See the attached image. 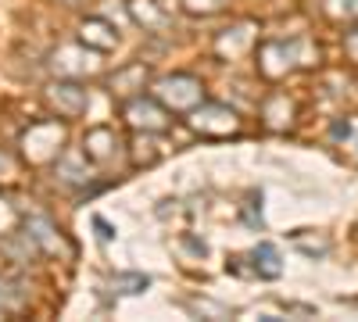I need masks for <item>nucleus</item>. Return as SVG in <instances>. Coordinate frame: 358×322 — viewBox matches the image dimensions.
<instances>
[{"label": "nucleus", "mask_w": 358, "mask_h": 322, "mask_svg": "<svg viewBox=\"0 0 358 322\" xmlns=\"http://www.w3.org/2000/svg\"><path fill=\"white\" fill-rule=\"evenodd\" d=\"M251 258H255V272H258V276H265V279H276V276L283 272L280 254H276V247H273V244H258V247L251 251Z\"/></svg>", "instance_id": "7"}, {"label": "nucleus", "mask_w": 358, "mask_h": 322, "mask_svg": "<svg viewBox=\"0 0 358 322\" xmlns=\"http://www.w3.org/2000/svg\"><path fill=\"white\" fill-rule=\"evenodd\" d=\"M126 119H129L133 129H143V133H162V129H169V111H165L158 101H151V97H133V101H126Z\"/></svg>", "instance_id": "3"}, {"label": "nucleus", "mask_w": 358, "mask_h": 322, "mask_svg": "<svg viewBox=\"0 0 358 322\" xmlns=\"http://www.w3.org/2000/svg\"><path fill=\"white\" fill-rule=\"evenodd\" d=\"M11 290H15V283H11V279H0V315L11 312V308L18 305V294L11 298Z\"/></svg>", "instance_id": "9"}, {"label": "nucleus", "mask_w": 358, "mask_h": 322, "mask_svg": "<svg viewBox=\"0 0 358 322\" xmlns=\"http://www.w3.org/2000/svg\"><path fill=\"white\" fill-rule=\"evenodd\" d=\"M204 90L194 75H169L158 82V101L169 104L172 111H194L201 104Z\"/></svg>", "instance_id": "1"}, {"label": "nucleus", "mask_w": 358, "mask_h": 322, "mask_svg": "<svg viewBox=\"0 0 358 322\" xmlns=\"http://www.w3.org/2000/svg\"><path fill=\"white\" fill-rule=\"evenodd\" d=\"M57 143H62V126L57 122H40L25 136V154L33 161H47V158L57 154Z\"/></svg>", "instance_id": "4"}, {"label": "nucleus", "mask_w": 358, "mask_h": 322, "mask_svg": "<svg viewBox=\"0 0 358 322\" xmlns=\"http://www.w3.org/2000/svg\"><path fill=\"white\" fill-rule=\"evenodd\" d=\"M115 283L122 286V294H140L147 286V276H115Z\"/></svg>", "instance_id": "10"}, {"label": "nucleus", "mask_w": 358, "mask_h": 322, "mask_svg": "<svg viewBox=\"0 0 358 322\" xmlns=\"http://www.w3.org/2000/svg\"><path fill=\"white\" fill-rule=\"evenodd\" d=\"M94 226H97V229H101V240H108V237H111V229H108V226H104V222H101V219H97V222H94Z\"/></svg>", "instance_id": "12"}, {"label": "nucleus", "mask_w": 358, "mask_h": 322, "mask_svg": "<svg viewBox=\"0 0 358 322\" xmlns=\"http://www.w3.org/2000/svg\"><path fill=\"white\" fill-rule=\"evenodd\" d=\"M83 147H86V158L108 161L111 158V147H115V133L111 129H90L86 140H83Z\"/></svg>", "instance_id": "6"}, {"label": "nucleus", "mask_w": 358, "mask_h": 322, "mask_svg": "<svg viewBox=\"0 0 358 322\" xmlns=\"http://www.w3.org/2000/svg\"><path fill=\"white\" fill-rule=\"evenodd\" d=\"M190 126L201 136H229L236 133V115L226 104H197L190 115Z\"/></svg>", "instance_id": "2"}, {"label": "nucleus", "mask_w": 358, "mask_h": 322, "mask_svg": "<svg viewBox=\"0 0 358 322\" xmlns=\"http://www.w3.org/2000/svg\"><path fill=\"white\" fill-rule=\"evenodd\" d=\"M344 50H348V57H351V61H358V29H351V33H348V40H344Z\"/></svg>", "instance_id": "11"}, {"label": "nucleus", "mask_w": 358, "mask_h": 322, "mask_svg": "<svg viewBox=\"0 0 358 322\" xmlns=\"http://www.w3.org/2000/svg\"><path fill=\"white\" fill-rule=\"evenodd\" d=\"M50 101L62 115L76 119V115L86 108V90H79V86H72V82H57V86H50Z\"/></svg>", "instance_id": "5"}, {"label": "nucleus", "mask_w": 358, "mask_h": 322, "mask_svg": "<svg viewBox=\"0 0 358 322\" xmlns=\"http://www.w3.org/2000/svg\"><path fill=\"white\" fill-rule=\"evenodd\" d=\"M140 75H147V68H143V65H133V68H126V72H118V75L111 79V94H118V97H133L129 79H140Z\"/></svg>", "instance_id": "8"}]
</instances>
